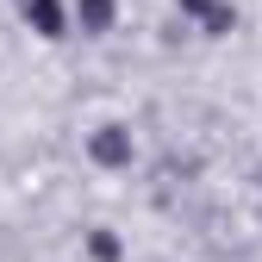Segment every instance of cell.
I'll list each match as a JSON object with an SVG mask.
<instances>
[{
    "label": "cell",
    "mask_w": 262,
    "mask_h": 262,
    "mask_svg": "<svg viewBox=\"0 0 262 262\" xmlns=\"http://www.w3.org/2000/svg\"><path fill=\"white\" fill-rule=\"evenodd\" d=\"M88 250L100 256V262H113V256H119V244H113V237H88Z\"/></svg>",
    "instance_id": "5"
},
{
    "label": "cell",
    "mask_w": 262,
    "mask_h": 262,
    "mask_svg": "<svg viewBox=\"0 0 262 262\" xmlns=\"http://www.w3.org/2000/svg\"><path fill=\"white\" fill-rule=\"evenodd\" d=\"M19 13H25V25L38 31V38H62V31H69L62 0H19Z\"/></svg>",
    "instance_id": "1"
},
{
    "label": "cell",
    "mask_w": 262,
    "mask_h": 262,
    "mask_svg": "<svg viewBox=\"0 0 262 262\" xmlns=\"http://www.w3.org/2000/svg\"><path fill=\"white\" fill-rule=\"evenodd\" d=\"M181 13H193L206 31H231V7L225 0H181Z\"/></svg>",
    "instance_id": "3"
},
{
    "label": "cell",
    "mask_w": 262,
    "mask_h": 262,
    "mask_svg": "<svg viewBox=\"0 0 262 262\" xmlns=\"http://www.w3.org/2000/svg\"><path fill=\"white\" fill-rule=\"evenodd\" d=\"M88 150H94V162H106V169H125V162H131V131H119V125H100Z\"/></svg>",
    "instance_id": "2"
},
{
    "label": "cell",
    "mask_w": 262,
    "mask_h": 262,
    "mask_svg": "<svg viewBox=\"0 0 262 262\" xmlns=\"http://www.w3.org/2000/svg\"><path fill=\"white\" fill-rule=\"evenodd\" d=\"M113 13H119V0H75L81 31H113Z\"/></svg>",
    "instance_id": "4"
}]
</instances>
